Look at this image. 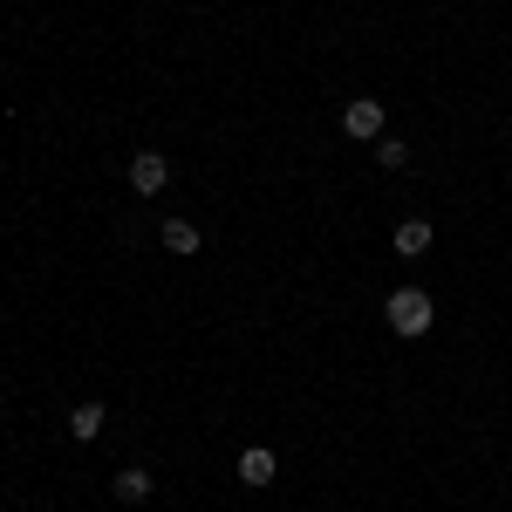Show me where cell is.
Returning a JSON list of instances; mask_svg holds the SVG:
<instances>
[{
    "instance_id": "cell-6",
    "label": "cell",
    "mask_w": 512,
    "mask_h": 512,
    "mask_svg": "<svg viewBox=\"0 0 512 512\" xmlns=\"http://www.w3.org/2000/svg\"><path fill=\"white\" fill-rule=\"evenodd\" d=\"M110 492H117V506H144V499H151V472H137V465H130V472L110 478Z\"/></svg>"
},
{
    "instance_id": "cell-3",
    "label": "cell",
    "mask_w": 512,
    "mask_h": 512,
    "mask_svg": "<svg viewBox=\"0 0 512 512\" xmlns=\"http://www.w3.org/2000/svg\"><path fill=\"white\" fill-rule=\"evenodd\" d=\"M342 130H349V137H369V144H376V137H383V103H376V96H355L349 110H342Z\"/></svg>"
},
{
    "instance_id": "cell-1",
    "label": "cell",
    "mask_w": 512,
    "mask_h": 512,
    "mask_svg": "<svg viewBox=\"0 0 512 512\" xmlns=\"http://www.w3.org/2000/svg\"><path fill=\"white\" fill-rule=\"evenodd\" d=\"M383 321H390L403 342H417V335H431L437 308H431V294H424V287H396L390 301H383Z\"/></svg>"
},
{
    "instance_id": "cell-2",
    "label": "cell",
    "mask_w": 512,
    "mask_h": 512,
    "mask_svg": "<svg viewBox=\"0 0 512 512\" xmlns=\"http://www.w3.org/2000/svg\"><path fill=\"white\" fill-rule=\"evenodd\" d=\"M164 185H171V158H164V151H137V158H130V192L158 198Z\"/></svg>"
},
{
    "instance_id": "cell-9",
    "label": "cell",
    "mask_w": 512,
    "mask_h": 512,
    "mask_svg": "<svg viewBox=\"0 0 512 512\" xmlns=\"http://www.w3.org/2000/svg\"><path fill=\"white\" fill-rule=\"evenodd\" d=\"M403 158H410L403 137H376V164H383V171H403Z\"/></svg>"
},
{
    "instance_id": "cell-7",
    "label": "cell",
    "mask_w": 512,
    "mask_h": 512,
    "mask_svg": "<svg viewBox=\"0 0 512 512\" xmlns=\"http://www.w3.org/2000/svg\"><path fill=\"white\" fill-rule=\"evenodd\" d=\"M431 246V219H403L396 226V253H424Z\"/></svg>"
},
{
    "instance_id": "cell-5",
    "label": "cell",
    "mask_w": 512,
    "mask_h": 512,
    "mask_svg": "<svg viewBox=\"0 0 512 512\" xmlns=\"http://www.w3.org/2000/svg\"><path fill=\"white\" fill-rule=\"evenodd\" d=\"M103 424H110V410H103V403H76V410H69V431H76V444L103 437Z\"/></svg>"
},
{
    "instance_id": "cell-8",
    "label": "cell",
    "mask_w": 512,
    "mask_h": 512,
    "mask_svg": "<svg viewBox=\"0 0 512 512\" xmlns=\"http://www.w3.org/2000/svg\"><path fill=\"white\" fill-rule=\"evenodd\" d=\"M164 246L171 253H198V226L192 219H164Z\"/></svg>"
},
{
    "instance_id": "cell-4",
    "label": "cell",
    "mask_w": 512,
    "mask_h": 512,
    "mask_svg": "<svg viewBox=\"0 0 512 512\" xmlns=\"http://www.w3.org/2000/svg\"><path fill=\"white\" fill-rule=\"evenodd\" d=\"M274 451H267V444H253V451H239V485H253V492H260V485H274Z\"/></svg>"
}]
</instances>
